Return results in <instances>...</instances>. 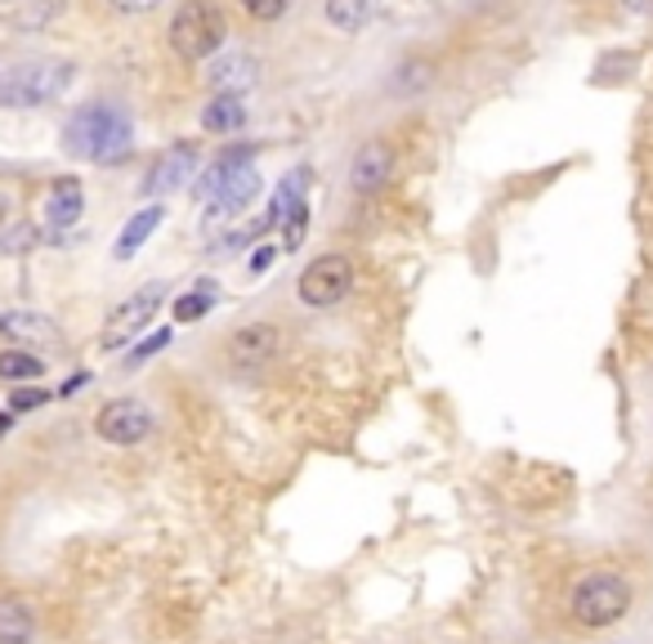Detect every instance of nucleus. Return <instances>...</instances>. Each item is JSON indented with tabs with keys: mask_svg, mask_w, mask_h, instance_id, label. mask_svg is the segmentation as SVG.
I'll return each instance as SVG.
<instances>
[{
	"mask_svg": "<svg viewBox=\"0 0 653 644\" xmlns=\"http://www.w3.org/2000/svg\"><path fill=\"white\" fill-rule=\"evenodd\" d=\"M6 429H10V412H0V439H6Z\"/></svg>",
	"mask_w": 653,
	"mask_h": 644,
	"instance_id": "2f4dec72",
	"label": "nucleus"
},
{
	"mask_svg": "<svg viewBox=\"0 0 653 644\" xmlns=\"http://www.w3.org/2000/svg\"><path fill=\"white\" fill-rule=\"evenodd\" d=\"M296 291H300V300L309 309L341 304L354 291V264H350V256H318V260H309L304 273H300V282H296Z\"/></svg>",
	"mask_w": 653,
	"mask_h": 644,
	"instance_id": "423d86ee",
	"label": "nucleus"
},
{
	"mask_svg": "<svg viewBox=\"0 0 653 644\" xmlns=\"http://www.w3.org/2000/svg\"><path fill=\"white\" fill-rule=\"evenodd\" d=\"M85 381H90V376H85V372H76V376H72V381H68V385H63V389H59L54 398H72V394H76V389H81Z\"/></svg>",
	"mask_w": 653,
	"mask_h": 644,
	"instance_id": "7c9ffc66",
	"label": "nucleus"
},
{
	"mask_svg": "<svg viewBox=\"0 0 653 644\" xmlns=\"http://www.w3.org/2000/svg\"><path fill=\"white\" fill-rule=\"evenodd\" d=\"M54 394L50 389H41V385H19L14 394H10V407L14 412H37V407H45Z\"/></svg>",
	"mask_w": 653,
	"mask_h": 644,
	"instance_id": "393cba45",
	"label": "nucleus"
},
{
	"mask_svg": "<svg viewBox=\"0 0 653 644\" xmlns=\"http://www.w3.org/2000/svg\"><path fill=\"white\" fill-rule=\"evenodd\" d=\"M63 0H0V23L14 32H45L59 19Z\"/></svg>",
	"mask_w": 653,
	"mask_h": 644,
	"instance_id": "2eb2a0df",
	"label": "nucleus"
},
{
	"mask_svg": "<svg viewBox=\"0 0 653 644\" xmlns=\"http://www.w3.org/2000/svg\"><path fill=\"white\" fill-rule=\"evenodd\" d=\"M162 6V0H113V10H122V14H153Z\"/></svg>",
	"mask_w": 653,
	"mask_h": 644,
	"instance_id": "c85d7f7f",
	"label": "nucleus"
},
{
	"mask_svg": "<svg viewBox=\"0 0 653 644\" xmlns=\"http://www.w3.org/2000/svg\"><path fill=\"white\" fill-rule=\"evenodd\" d=\"M425 81H429V63H407L403 76H398V90H416V85H425Z\"/></svg>",
	"mask_w": 653,
	"mask_h": 644,
	"instance_id": "bb28decb",
	"label": "nucleus"
},
{
	"mask_svg": "<svg viewBox=\"0 0 653 644\" xmlns=\"http://www.w3.org/2000/svg\"><path fill=\"white\" fill-rule=\"evenodd\" d=\"M76 81L68 59H14L0 63V113H32V107L59 103Z\"/></svg>",
	"mask_w": 653,
	"mask_h": 644,
	"instance_id": "f03ea898",
	"label": "nucleus"
},
{
	"mask_svg": "<svg viewBox=\"0 0 653 644\" xmlns=\"http://www.w3.org/2000/svg\"><path fill=\"white\" fill-rule=\"evenodd\" d=\"M278 350H282V332L273 328V322H247V328H238V332L225 341V359H229L238 372L265 367L269 359H278Z\"/></svg>",
	"mask_w": 653,
	"mask_h": 644,
	"instance_id": "1a4fd4ad",
	"label": "nucleus"
},
{
	"mask_svg": "<svg viewBox=\"0 0 653 644\" xmlns=\"http://www.w3.org/2000/svg\"><path fill=\"white\" fill-rule=\"evenodd\" d=\"M32 635H37V613L14 595H0V644H32Z\"/></svg>",
	"mask_w": 653,
	"mask_h": 644,
	"instance_id": "a211bd4d",
	"label": "nucleus"
},
{
	"mask_svg": "<svg viewBox=\"0 0 653 644\" xmlns=\"http://www.w3.org/2000/svg\"><path fill=\"white\" fill-rule=\"evenodd\" d=\"M45 359H37L32 350H6L0 354V376L6 381H41Z\"/></svg>",
	"mask_w": 653,
	"mask_h": 644,
	"instance_id": "4be33fe9",
	"label": "nucleus"
},
{
	"mask_svg": "<svg viewBox=\"0 0 653 644\" xmlns=\"http://www.w3.org/2000/svg\"><path fill=\"white\" fill-rule=\"evenodd\" d=\"M170 50L179 54V59H188V63H206V59H215L225 50V41H229V23H225V14L210 6V0H184V6L175 10V19H170Z\"/></svg>",
	"mask_w": 653,
	"mask_h": 644,
	"instance_id": "39448f33",
	"label": "nucleus"
},
{
	"mask_svg": "<svg viewBox=\"0 0 653 644\" xmlns=\"http://www.w3.org/2000/svg\"><path fill=\"white\" fill-rule=\"evenodd\" d=\"M201 126L210 135H238L247 126V98L242 94H210L206 113H201Z\"/></svg>",
	"mask_w": 653,
	"mask_h": 644,
	"instance_id": "f3484780",
	"label": "nucleus"
},
{
	"mask_svg": "<svg viewBox=\"0 0 653 644\" xmlns=\"http://www.w3.org/2000/svg\"><path fill=\"white\" fill-rule=\"evenodd\" d=\"M162 220H166V206L162 201H148V206H139L131 220H126V229H122V238H117V247H113V256L117 260H131L157 229H162Z\"/></svg>",
	"mask_w": 653,
	"mask_h": 644,
	"instance_id": "dca6fc26",
	"label": "nucleus"
},
{
	"mask_svg": "<svg viewBox=\"0 0 653 644\" xmlns=\"http://www.w3.org/2000/svg\"><path fill=\"white\" fill-rule=\"evenodd\" d=\"M265 179H260V166H256V148H229L220 153L206 175H201V197L210 201L206 206V229L210 225H225L229 215L247 210L256 197H260Z\"/></svg>",
	"mask_w": 653,
	"mask_h": 644,
	"instance_id": "7ed1b4c3",
	"label": "nucleus"
},
{
	"mask_svg": "<svg viewBox=\"0 0 653 644\" xmlns=\"http://www.w3.org/2000/svg\"><path fill=\"white\" fill-rule=\"evenodd\" d=\"M260 81V63L251 54H220L210 59V85L215 94H247Z\"/></svg>",
	"mask_w": 653,
	"mask_h": 644,
	"instance_id": "ddd939ff",
	"label": "nucleus"
},
{
	"mask_svg": "<svg viewBox=\"0 0 653 644\" xmlns=\"http://www.w3.org/2000/svg\"><path fill=\"white\" fill-rule=\"evenodd\" d=\"M215 300H220V291H215L210 278H201L188 295H179V300L170 304V318H175V322H197V318H206V313L215 309Z\"/></svg>",
	"mask_w": 653,
	"mask_h": 644,
	"instance_id": "412c9836",
	"label": "nucleus"
},
{
	"mask_svg": "<svg viewBox=\"0 0 653 644\" xmlns=\"http://www.w3.org/2000/svg\"><path fill=\"white\" fill-rule=\"evenodd\" d=\"M626 14H640V19H653V0H622Z\"/></svg>",
	"mask_w": 653,
	"mask_h": 644,
	"instance_id": "c756f323",
	"label": "nucleus"
},
{
	"mask_svg": "<svg viewBox=\"0 0 653 644\" xmlns=\"http://www.w3.org/2000/svg\"><path fill=\"white\" fill-rule=\"evenodd\" d=\"M193 170H197V144H175V148L153 157V166L144 175V193L148 197H166V193L184 188L193 179Z\"/></svg>",
	"mask_w": 653,
	"mask_h": 644,
	"instance_id": "9d476101",
	"label": "nucleus"
},
{
	"mask_svg": "<svg viewBox=\"0 0 653 644\" xmlns=\"http://www.w3.org/2000/svg\"><path fill=\"white\" fill-rule=\"evenodd\" d=\"M304 229H309V201H300L282 220V251H296L304 242Z\"/></svg>",
	"mask_w": 653,
	"mask_h": 644,
	"instance_id": "5701e85b",
	"label": "nucleus"
},
{
	"mask_svg": "<svg viewBox=\"0 0 653 644\" xmlns=\"http://www.w3.org/2000/svg\"><path fill=\"white\" fill-rule=\"evenodd\" d=\"M166 345H170V332H153L144 345H135V350H131V359H126L122 367H126V372H135L139 363H148V354H157V350H166Z\"/></svg>",
	"mask_w": 653,
	"mask_h": 644,
	"instance_id": "a878e982",
	"label": "nucleus"
},
{
	"mask_svg": "<svg viewBox=\"0 0 653 644\" xmlns=\"http://www.w3.org/2000/svg\"><path fill=\"white\" fill-rule=\"evenodd\" d=\"M153 429H157V420H153L148 403H139V398H113L94 412V435L113 448H135Z\"/></svg>",
	"mask_w": 653,
	"mask_h": 644,
	"instance_id": "0eeeda50",
	"label": "nucleus"
},
{
	"mask_svg": "<svg viewBox=\"0 0 653 644\" xmlns=\"http://www.w3.org/2000/svg\"><path fill=\"white\" fill-rule=\"evenodd\" d=\"M131 144H135V126L113 103H85L63 126V153L90 166H113L131 157Z\"/></svg>",
	"mask_w": 653,
	"mask_h": 644,
	"instance_id": "f257e3e1",
	"label": "nucleus"
},
{
	"mask_svg": "<svg viewBox=\"0 0 653 644\" xmlns=\"http://www.w3.org/2000/svg\"><path fill=\"white\" fill-rule=\"evenodd\" d=\"M162 300H166V287H162V282L139 287L131 300H122V304L113 309V318H107V328H103L99 345H103V350H122V345H131V341L148 328V322H153V313H157Z\"/></svg>",
	"mask_w": 653,
	"mask_h": 644,
	"instance_id": "6e6552de",
	"label": "nucleus"
},
{
	"mask_svg": "<svg viewBox=\"0 0 653 644\" xmlns=\"http://www.w3.org/2000/svg\"><path fill=\"white\" fill-rule=\"evenodd\" d=\"M569 613L582 631L618 626L631 613V582L618 569H591L578 578V586L569 595Z\"/></svg>",
	"mask_w": 653,
	"mask_h": 644,
	"instance_id": "20e7f679",
	"label": "nucleus"
},
{
	"mask_svg": "<svg viewBox=\"0 0 653 644\" xmlns=\"http://www.w3.org/2000/svg\"><path fill=\"white\" fill-rule=\"evenodd\" d=\"M390 175H394V148L381 144V139H367V144L354 153V162H350V184H354L359 193L385 188Z\"/></svg>",
	"mask_w": 653,
	"mask_h": 644,
	"instance_id": "9b49d317",
	"label": "nucleus"
},
{
	"mask_svg": "<svg viewBox=\"0 0 653 644\" xmlns=\"http://www.w3.org/2000/svg\"><path fill=\"white\" fill-rule=\"evenodd\" d=\"M300 201H309V166H296L282 184H278V193H273V201H269V215H273V225H282L287 215L300 206Z\"/></svg>",
	"mask_w": 653,
	"mask_h": 644,
	"instance_id": "aec40b11",
	"label": "nucleus"
},
{
	"mask_svg": "<svg viewBox=\"0 0 653 644\" xmlns=\"http://www.w3.org/2000/svg\"><path fill=\"white\" fill-rule=\"evenodd\" d=\"M238 6L256 19V23H278L282 14H287V6H291V0H238Z\"/></svg>",
	"mask_w": 653,
	"mask_h": 644,
	"instance_id": "b1692460",
	"label": "nucleus"
},
{
	"mask_svg": "<svg viewBox=\"0 0 653 644\" xmlns=\"http://www.w3.org/2000/svg\"><path fill=\"white\" fill-rule=\"evenodd\" d=\"M278 256H282V247H273V242H260V247H256V256H251V273H265V269H269Z\"/></svg>",
	"mask_w": 653,
	"mask_h": 644,
	"instance_id": "cd10ccee",
	"label": "nucleus"
},
{
	"mask_svg": "<svg viewBox=\"0 0 653 644\" xmlns=\"http://www.w3.org/2000/svg\"><path fill=\"white\" fill-rule=\"evenodd\" d=\"M45 220L54 225V229H72L81 215H85V193H81V184L76 179H54L50 188H45Z\"/></svg>",
	"mask_w": 653,
	"mask_h": 644,
	"instance_id": "4468645a",
	"label": "nucleus"
},
{
	"mask_svg": "<svg viewBox=\"0 0 653 644\" xmlns=\"http://www.w3.org/2000/svg\"><path fill=\"white\" fill-rule=\"evenodd\" d=\"M381 14V0H326V23L336 32H363Z\"/></svg>",
	"mask_w": 653,
	"mask_h": 644,
	"instance_id": "6ab92c4d",
	"label": "nucleus"
},
{
	"mask_svg": "<svg viewBox=\"0 0 653 644\" xmlns=\"http://www.w3.org/2000/svg\"><path fill=\"white\" fill-rule=\"evenodd\" d=\"M0 336L10 341H23V345H59V328L45 318V313H32V309H10L0 313Z\"/></svg>",
	"mask_w": 653,
	"mask_h": 644,
	"instance_id": "f8f14e48",
	"label": "nucleus"
}]
</instances>
